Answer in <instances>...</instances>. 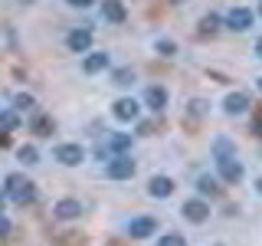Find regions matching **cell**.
<instances>
[{
  "label": "cell",
  "mask_w": 262,
  "mask_h": 246,
  "mask_svg": "<svg viewBox=\"0 0 262 246\" xmlns=\"http://www.w3.org/2000/svg\"><path fill=\"white\" fill-rule=\"evenodd\" d=\"M216 164H220V177L229 180V184H236V180L243 177V164L236 161V151H233V145H229L226 138L216 141Z\"/></svg>",
  "instance_id": "6da1fadb"
},
{
  "label": "cell",
  "mask_w": 262,
  "mask_h": 246,
  "mask_svg": "<svg viewBox=\"0 0 262 246\" xmlns=\"http://www.w3.org/2000/svg\"><path fill=\"white\" fill-rule=\"evenodd\" d=\"M7 194H10L16 203H30L33 197H36V187H33V180H27L23 174H10L7 177Z\"/></svg>",
  "instance_id": "7a4b0ae2"
},
{
  "label": "cell",
  "mask_w": 262,
  "mask_h": 246,
  "mask_svg": "<svg viewBox=\"0 0 262 246\" xmlns=\"http://www.w3.org/2000/svg\"><path fill=\"white\" fill-rule=\"evenodd\" d=\"M131 174H135V161H131L128 154H118V158L108 161V177L125 180V177H131Z\"/></svg>",
  "instance_id": "3957f363"
},
{
  "label": "cell",
  "mask_w": 262,
  "mask_h": 246,
  "mask_svg": "<svg viewBox=\"0 0 262 246\" xmlns=\"http://www.w3.org/2000/svg\"><path fill=\"white\" fill-rule=\"evenodd\" d=\"M56 158H59V164H66V168H76V164L85 158V151H82L79 145H59L56 148Z\"/></svg>",
  "instance_id": "277c9868"
},
{
  "label": "cell",
  "mask_w": 262,
  "mask_h": 246,
  "mask_svg": "<svg viewBox=\"0 0 262 246\" xmlns=\"http://www.w3.org/2000/svg\"><path fill=\"white\" fill-rule=\"evenodd\" d=\"M226 27L229 30H249L252 27V13L246 10V7H233V10H229V16H226Z\"/></svg>",
  "instance_id": "5b68a950"
},
{
  "label": "cell",
  "mask_w": 262,
  "mask_h": 246,
  "mask_svg": "<svg viewBox=\"0 0 262 246\" xmlns=\"http://www.w3.org/2000/svg\"><path fill=\"white\" fill-rule=\"evenodd\" d=\"M180 210H184V217L190 220V223H203V220L210 217V207H207L203 200H187Z\"/></svg>",
  "instance_id": "8992f818"
},
{
  "label": "cell",
  "mask_w": 262,
  "mask_h": 246,
  "mask_svg": "<svg viewBox=\"0 0 262 246\" xmlns=\"http://www.w3.org/2000/svg\"><path fill=\"white\" fill-rule=\"evenodd\" d=\"M154 230H158V223H154L151 217H138L128 223V236H135V240H144V236H151Z\"/></svg>",
  "instance_id": "52a82bcc"
},
{
  "label": "cell",
  "mask_w": 262,
  "mask_h": 246,
  "mask_svg": "<svg viewBox=\"0 0 262 246\" xmlns=\"http://www.w3.org/2000/svg\"><path fill=\"white\" fill-rule=\"evenodd\" d=\"M66 43H69L72 53H85V49L92 46V33L89 30H72L69 36H66Z\"/></svg>",
  "instance_id": "ba28073f"
},
{
  "label": "cell",
  "mask_w": 262,
  "mask_h": 246,
  "mask_svg": "<svg viewBox=\"0 0 262 246\" xmlns=\"http://www.w3.org/2000/svg\"><path fill=\"white\" fill-rule=\"evenodd\" d=\"M115 118L118 121H135L138 118V102L135 98H118V102H115Z\"/></svg>",
  "instance_id": "9c48e42d"
},
{
  "label": "cell",
  "mask_w": 262,
  "mask_h": 246,
  "mask_svg": "<svg viewBox=\"0 0 262 246\" xmlns=\"http://www.w3.org/2000/svg\"><path fill=\"white\" fill-rule=\"evenodd\" d=\"M102 13L105 16H108V20L112 23H121V20H125V4H121V0H105V4H102Z\"/></svg>",
  "instance_id": "30bf717a"
},
{
  "label": "cell",
  "mask_w": 262,
  "mask_h": 246,
  "mask_svg": "<svg viewBox=\"0 0 262 246\" xmlns=\"http://www.w3.org/2000/svg\"><path fill=\"white\" fill-rule=\"evenodd\" d=\"M147 191H151V197H170L174 194V180L170 177H154Z\"/></svg>",
  "instance_id": "8fae6325"
},
{
  "label": "cell",
  "mask_w": 262,
  "mask_h": 246,
  "mask_svg": "<svg viewBox=\"0 0 262 246\" xmlns=\"http://www.w3.org/2000/svg\"><path fill=\"white\" fill-rule=\"evenodd\" d=\"M249 109V95H243V92H233V95H226V112L229 115H239Z\"/></svg>",
  "instance_id": "7c38bea8"
},
{
  "label": "cell",
  "mask_w": 262,
  "mask_h": 246,
  "mask_svg": "<svg viewBox=\"0 0 262 246\" xmlns=\"http://www.w3.org/2000/svg\"><path fill=\"white\" fill-rule=\"evenodd\" d=\"M79 213H82L79 200H59L56 203V217H62V220H72V217H79Z\"/></svg>",
  "instance_id": "4fadbf2b"
},
{
  "label": "cell",
  "mask_w": 262,
  "mask_h": 246,
  "mask_svg": "<svg viewBox=\"0 0 262 246\" xmlns=\"http://www.w3.org/2000/svg\"><path fill=\"white\" fill-rule=\"evenodd\" d=\"M144 98H147V105H151L154 112H161L164 105H167V92H164L161 86H151V89H147V95H144Z\"/></svg>",
  "instance_id": "5bb4252c"
},
{
  "label": "cell",
  "mask_w": 262,
  "mask_h": 246,
  "mask_svg": "<svg viewBox=\"0 0 262 246\" xmlns=\"http://www.w3.org/2000/svg\"><path fill=\"white\" fill-rule=\"evenodd\" d=\"M105 66H108V53H92V56H85V72L92 76V72H102Z\"/></svg>",
  "instance_id": "9a60e30c"
},
{
  "label": "cell",
  "mask_w": 262,
  "mask_h": 246,
  "mask_svg": "<svg viewBox=\"0 0 262 246\" xmlns=\"http://www.w3.org/2000/svg\"><path fill=\"white\" fill-rule=\"evenodd\" d=\"M33 131H36V135H53V118H49V115H36Z\"/></svg>",
  "instance_id": "2e32d148"
},
{
  "label": "cell",
  "mask_w": 262,
  "mask_h": 246,
  "mask_svg": "<svg viewBox=\"0 0 262 246\" xmlns=\"http://www.w3.org/2000/svg\"><path fill=\"white\" fill-rule=\"evenodd\" d=\"M108 148H112V151H118V154H125L128 148H131V138L128 135H112L108 138Z\"/></svg>",
  "instance_id": "e0dca14e"
},
{
  "label": "cell",
  "mask_w": 262,
  "mask_h": 246,
  "mask_svg": "<svg viewBox=\"0 0 262 246\" xmlns=\"http://www.w3.org/2000/svg\"><path fill=\"white\" fill-rule=\"evenodd\" d=\"M0 128L13 131L16 128V112H0Z\"/></svg>",
  "instance_id": "ac0fdd59"
},
{
  "label": "cell",
  "mask_w": 262,
  "mask_h": 246,
  "mask_svg": "<svg viewBox=\"0 0 262 246\" xmlns=\"http://www.w3.org/2000/svg\"><path fill=\"white\" fill-rule=\"evenodd\" d=\"M13 109H16V112H30V109H33V98H30V95H16V98H13Z\"/></svg>",
  "instance_id": "d6986e66"
},
{
  "label": "cell",
  "mask_w": 262,
  "mask_h": 246,
  "mask_svg": "<svg viewBox=\"0 0 262 246\" xmlns=\"http://www.w3.org/2000/svg\"><path fill=\"white\" fill-rule=\"evenodd\" d=\"M115 82H118V86H131V82H135V72H131V69H118V72H115Z\"/></svg>",
  "instance_id": "ffe728a7"
},
{
  "label": "cell",
  "mask_w": 262,
  "mask_h": 246,
  "mask_svg": "<svg viewBox=\"0 0 262 246\" xmlns=\"http://www.w3.org/2000/svg\"><path fill=\"white\" fill-rule=\"evenodd\" d=\"M20 161L23 164H36L39 158H36V148H20Z\"/></svg>",
  "instance_id": "44dd1931"
},
{
  "label": "cell",
  "mask_w": 262,
  "mask_h": 246,
  "mask_svg": "<svg viewBox=\"0 0 262 246\" xmlns=\"http://www.w3.org/2000/svg\"><path fill=\"white\" fill-rule=\"evenodd\" d=\"M216 27H220V20H216L213 13H210V16H203V20H200V30H203V33H213Z\"/></svg>",
  "instance_id": "7402d4cb"
},
{
  "label": "cell",
  "mask_w": 262,
  "mask_h": 246,
  "mask_svg": "<svg viewBox=\"0 0 262 246\" xmlns=\"http://www.w3.org/2000/svg\"><path fill=\"white\" fill-rule=\"evenodd\" d=\"M158 53H161V56H174V53H177V46L170 43V39H161V43H158Z\"/></svg>",
  "instance_id": "603a6c76"
},
{
  "label": "cell",
  "mask_w": 262,
  "mask_h": 246,
  "mask_svg": "<svg viewBox=\"0 0 262 246\" xmlns=\"http://www.w3.org/2000/svg\"><path fill=\"white\" fill-rule=\"evenodd\" d=\"M196 187H200V194H216V184H213L210 177H200V184H196Z\"/></svg>",
  "instance_id": "cb8c5ba5"
},
{
  "label": "cell",
  "mask_w": 262,
  "mask_h": 246,
  "mask_svg": "<svg viewBox=\"0 0 262 246\" xmlns=\"http://www.w3.org/2000/svg\"><path fill=\"white\" fill-rule=\"evenodd\" d=\"M161 246H184V236H177V233L161 236Z\"/></svg>",
  "instance_id": "d4e9b609"
},
{
  "label": "cell",
  "mask_w": 262,
  "mask_h": 246,
  "mask_svg": "<svg viewBox=\"0 0 262 246\" xmlns=\"http://www.w3.org/2000/svg\"><path fill=\"white\" fill-rule=\"evenodd\" d=\"M7 233H10V220L0 217V236H7Z\"/></svg>",
  "instance_id": "484cf974"
},
{
  "label": "cell",
  "mask_w": 262,
  "mask_h": 246,
  "mask_svg": "<svg viewBox=\"0 0 262 246\" xmlns=\"http://www.w3.org/2000/svg\"><path fill=\"white\" fill-rule=\"evenodd\" d=\"M69 4H72V7H89L92 0H69Z\"/></svg>",
  "instance_id": "4316f807"
},
{
  "label": "cell",
  "mask_w": 262,
  "mask_h": 246,
  "mask_svg": "<svg viewBox=\"0 0 262 246\" xmlns=\"http://www.w3.org/2000/svg\"><path fill=\"white\" fill-rule=\"evenodd\" d=\"M7 145H10V138H7L4 131H0V148H7Z\"/></svg>",
  "instance_id": "83f0119b"
},
{
  "label": "cell",
  "mask_w": 262,
  "mask_h": 246,
  "mask_svg": "<svg viewBox=\"0 0 262 246\" xmlns=\"http://www.w3.org/2000/svg\"><path fill=\"white\" fill-rule=\"evenodd\" d=\"M256 128H259V135H262V112H259V118H256Z\"/></svg>",
  "instance_id": "f1b7e54d"
},
{
  "label": "cell",
  "mask_w": 262,
  "mask_h": 246,
  "mask_svg": "<svg viewBox=\"0 0 262 246\" xmlns=\"http://www.w3.org/2000/svg\"><path fill=\"white\" fill-rule=\"evenodd\" d=\"M256 191H259V194H262V177H259V180H256Z\"/></svg>",
  "instance_id": "f546056e"
},
{
  "label": "cell",
  "mask_w": 262,
  "mask_h": 246,
  "mask_svg": "<svg viewBox=\"0 0 262 246\" xmlns=\"http://www.w3.org/2000/svg\"><path fill=\"white\" fill-rule=\"evenodd\" d=\"M256 53H259V56H262V39H259V43H256Z\"/></svg>",
  "instance_id": "4dcf8cb0"
},
{
  "label": "cell",
  "mask_w": 262,
  "mask_h": 246,
  "mask_svg": "<svg viewBox=\"0 0 262 246\" xmlns=\"http://www.w3.org/2000/svg\"><path fill=\"white\" fill-rule=\"evenodd\" d=\"M4 200H7V194H0V207H4Z\"/></svg>",
  "instance_id": "1f68e13d"
},
{
  "label": "cell",
  "mask_w": 262,
  "mask_h": 246,
  "mask_svg": "<svg viewBox=\"0 0 262 246\" xmlns=\"http://www.w3.org/2000/svg\"><path fill=\"white\" fill-rule=\"evenodd\" d=\"M259 92H262V79H259Z\"/></svg>",
  "instance_id": "d6a6232c"
},
{
  "label": "cell",
  "mask_w": 262,
  "mask_h": 246,
  "mask_svg": "<svg viewBox=\"0 0 262 246\" xmlns=\"http://www.w3.org/2000/svg\"><path fill=\"white\" fill-rule=\"evenodd\" d=\"M259 13H262V4H259Z\"/></svg>",
  "instance_id": "836d02e7"
}]
</instances>
